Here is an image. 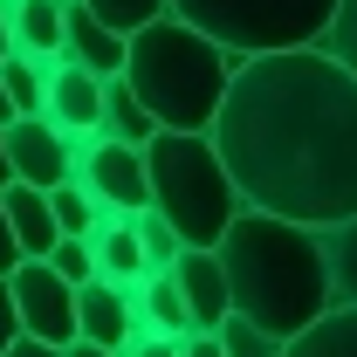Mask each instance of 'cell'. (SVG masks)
Segmentation results:
<instances>
[{
	"label": "cell",
	"mask_w": 357,
	"mask_h": 357,
	"mask_svg": "<svg viewBox=\"0 0 357 357\" xmlns=\"http://www.w3.org/2000/svg\"><path fill=\"white\" fill-rule=\"evenodd\" d=\"M206 144L248 213L323 234L357 213V83L323 48L234 62Z\"/></svg>",
	"instance_id": "1"
},
{
	"label": "cell",
	"mask_w": 357,
	"mask_h": 357,
	"mask_svg": "<svg viewBox=\"0 0 357 357\" xmlns=\"http://www.w3.org/2000/svg\"><path fill=\"white\" fill-rule=\"evenodd\" d=\"M227 282V316L255 323L261 337L289 344L303 337L310 323L330 316V282H323V255H316V234L296 220H275V213H234V227L213 248Z\"/></svg>",
	"instance_id": "2"
},
{
	"label": "cell",
	"mask_w": 357,
	"mask_h": 357,
	"mask_svg": "<svg viewBox=\"0 0 357 357\" xmlns=\"http://www.w3.org/2000/svg\"><path fill=\"white\" fill-rule=\"evenodd\" d=\"M227 76H234V55L213 48L206 35H192L172 14H158L151 28L124 35V69H117V83L144 103L151 131L206 137L213 117H220Z\"/></svg>",
	"instance_id": "3"
},
{
	"label": "cell",
	"mask_w": 357,
	"mask_h": 357,
	"mask_svg": "<svg viewBox=\"0 0 357 357\" xmlns=\"http://www.w3.org/2000/svg\"><path fill=\"white\" fill-rule=\"evenodd\" d=\"M144 192H151V213L178 234V248H220V234L241 213V192L227 178L220 151L206 137L178 131H158L144 144Z\"/></svg>",
	"instance_id": "4"
},
{
	"label": "cell",
	"mask_w": 357,
	"mask_h": 357,
	"mask_svg": "<svg viewBox=\"0 0 357 357\" xmlns=\"http://www.w3.org/2000/svg\"><path fill=\"white\" fill-rule=\"evenodd\" d=\"M330 7L337 0H165L172 21H185L192 35L227 48L234 62L282 55V48H316V35L330 28Z\"/></svg>",
	"instance_id": "5"
},
{
	"label": "cell",
	"mask_w": 357,
	"mask_h": 357,
	"mask_svg": "<svg viewBox=\"0 0 357 357\" xmlns=\"http://www.w3.org/2000/svg\"><path fill=\"white\" fill-rule=\"evenodd\" d=\"M69 185H83L89 206H103V213H117V220H137V213L151 206V192H144V151H131V144L89 137L83 151H76Z\"/></svg>",
	"instance_id": "6"
},
{
	"label": "cell",
	"mask_w": 357,
	"mask_h": 357,
	"mask_svg": "<svg viewBox=\"0 0 357 357\" xmlns=\"http://www.w3.org/2000/svg\"><path fill=\"white\" fill-rule=\"evenodd\" d=\"M7 296H14V323H21V337H35L48 351H62V344H76V289L69 282H55L42 261H21L7 275Z\"/></svg>",
	"instance_id": "7"
},
{
	"label": "cell",
	"mask_w": 357,
	"mask_h": 357,
	"mask_svg": "<svg viewBox=\"0 0 357 357\" xmlns=\"http://www.w3.org/2000/svg\"><path fill=\"white\" fill-rule=\"evenodd\" d=\"M7 185H35V192H55V185H69L76 172V137H62L48 117H14L7 124Z\"/></svg>",
	"instance_id": "8"
},
{
	"label": "cell",
	"mask_w": 357,
	"mask_h": 357,
	"mask_svg": "<svg viewBox=\"0 0 357 357\" xmlns=\"http://www.w3.org/2000/svg\"><path fill=\"white\" fill-rule=\"evenodd\" d=\"M131 337H144V330H137V310H131V289L89 275L83 289H76V344H96V351L124 357Z\"/></svg>",
	"instance_id": "9"
},
{
	"label": "cell",
	"mask_w": 357,
	"mask_h": 357,
	"mask_svg": "<svg viewBox=\"0 0 357 357\" xmlns=\"http://www.w3.org/2000/svg\"><path fill=\"white\" fill-rule=\"evenodd\" d=\"M42 117L55 124L62 137L89 144L96 137V117H103V83L76 69V62H48V96H42Z\"/></svg>",
	"instance_id": "10"
},
{
	"label": "cell",
	"mask_w": 357,
	"mask_h": 357,
	"mask_svg": "<svg viewBox=\"0 0 357 357\" xmlns=\"http://www.w3.org/2000/svg\"><path fill=\"white\" fill-rule=\"evenodd\" d=\"M165 275H172L178 303H185V316H192V337H213V330L227 323V282H220L213 248H185Z\"/></svg>",
	"instance_id": "11"
},
{
	"label": "cell",
	"mask_w": 357,
	"mask_h": 357,
	"mask_svg": "<svg viewBox=\"0 0 357 357\" xmlns=\"http://www.w3.org/2000/svg\"><path fill=\"white\" fill-rule=\"evenodd\" d=\"M62 62L89 69L96 83H117V69H124V35H110L103 21H89L76 0H62Z\"/></svg>",
	"instance_id": "12"
},
{
	"label": "cell",
	"mask_w": 357,
	"mask_h": 357,
	"mask_svg": "<svg viewBox=\"0 0 357 357\" xmlns=\"http://www.w3.org/2000/svg\"><path fill=\"white\" fill-rule=\"evenodd\" d=\"M7 7V48L28 62H62V0H0Z\"/></svg>",
	"instance_id": "13"
},
{
	"label": "cell",
	"mask_w": 357,
	"mask_h": 357,
	"mask_svg": "<svg viewBox=\"0 0 357 357\" xmlns=\"http://www.w3.org/2000/svg\"><path fill=\"white\" fill-rule=\"evenodd\" d=\"M0 213H7V234L21 248V261H42L55 248V220H48V192L35 185H0Z\"/></svg>",
	"instance_id": "14"
},
{
	"label": "cell",
	"mask_w": 357,
	"mask_h": 357,
	"mask_svg": "<svg viewBox=\"0 0 357 357\" xmlns=\"http://www.w3.org/2000/svg\"><path fill=\"white\" fill-rule=\"evenodd\" d=\"M89 261H96V282H117V289L144 282V248H137L131 220H117V213H103V227L89 234Z\"/></svg>",
	"instance_id": "15"
},
{
	"label": "cell",
	"mask_w": 357,
	"mask_h": 357,
	"mask_svg": "<svg viewBox=\"0 0 357 357\" xmlns=\"http://www.w3.org/2000/svg\"><path fill=\"white\" fill-rule=\"evenodd\" d=\"M131 310H137V330H144V337H172V344L192 337V316H185V303H178L172 275H144V282L131 289Z\"/></svg>",
	"instance_id": "16"
},
{
	"label": "cell",
	"mask_w": 357,
	"mask_h": 357,
	"mask_svg": "<svg viewBox=\"0 0 357 357\" xmlns=\"http://www.w3.org/2000/svg\"><path fill=\"white\" fill-rule=\"evenodd\" d=\"M323 255V282H330V310H357V213L316 234Z\"/></svg>",
	"instance_id": "17"
},
{
	"label": "cell",
	"mask_w": 357,
	"mask_h": 357,
	"mask_svg": "<svg viewBox=\"0 0 357 357\" xmlns=\"http://www.w3.org/2000/svg\"><path fill=\"white\" fill-rule=\"evenodd\" d=\"M96 137H103V144H131V151H144L158 131H151L144 103H137L124 83H103V117H96Z\"/></svg>",
	"instance_id": "18"
},
{
	"label": "cell",
	"mask_w": 357,
	"mask_h": 357,
	"mask_svg": "<svg viewBox=\"0 0 357 357\" xmlns=\"http://www.w3.org/2000/svg\"><path fill=\"white\" fill-rule=\"evenodd\" d=\"M282 357H357V310H330L303 337H289Z\"/></svg>",
	"instance_id": "19"
},
{
	"label": "cell",
	"mask_w": 357,
	"mask_h": 357,
	"mask_svg": "<svg viewBox=\"0 0 357 357\" xmlns=\"http://www.w3.org/2000/svg\"><path fill=\"white\" fill-rule=\"evenodd\" d=\"M0 89H7V110H14V117H42V96H48V62L7 55V62H0Z\"/></svg>",
	"instance_id": "20"
},
{
	"label": "cell",
	"mask_w": 357,
	"mask_h": 357,
	"mask_svg": "<svg viewBox=\"0 0 357 357\" xmlns=\"http://www.w3.org/2000/svg\"><path fill=\"white\" fill-rule=\"evenodd\" d=\"M89 21H103L110 35H137V28H151L158 14H165V0H76Z\"/></svg>",
	"instance_id": "21"
},
{
	"label": "cell",
	"mask_w": 357,
	"mask_h": 357,
	"mask_svg": "<svg viewBox=\"0 0 357 357\" xmlns=\"http://www.w3.org/2000/svg\"><path fill=\"white\" fill-rule=\"evenodd\" d=\"M316 48L357 83V0H337V7H330V28L316 35Z\"/></svg>",
	"instance_id": "22"
},
{
	"label": "cell",
	"mask_w": 357,
	"mask_h": 357,
	"mask_svg": "<svg viewBox=\"0 0 357 357\" xmlns=\"http://www.w3.org/2000/svg\"><path fill=\"white\" fill-rule=\"evenodd\" d=\"M131 234H137V248H144V275H165V268H172L178 255H185V248H178V234H172L165 220H158L151 206H144V213L131 220Z\"/></svg>",
	"instance_id": "23"
},
{
	"label": "cell",
	"mask_w": 357,
	"mask_h": 357,
	"mask_svg": "<svg viewBox=\"0 0 357 357\" xmlns=\"http://www.w3.org/2000/svg\"><path fill=\"white\" fill-rule=\"evenodd\" d=\"M42 268L55 275V282H69V289H83L89 275H96V261H89V241H55L42 255Z\"/></svg>",
	"instance_id": "24"
},
{
	"label": "cell",
	"mask_w": 357,
	"mask_h": 357,
	"mask_svg": "<svg viewBox=\"0 0 357 357\" xmlns=\"http://www.w3.org/2000/svg\"><path fill=\"white\" fill-rule=\"evenodd\" d=\"M213 337H220V351H227V357H282V344H275V337H261L255 323H241V316H227Z\"/></svg>",
	"instance_id": "25"
},
{
	"label": "cell",
	"mask_w": 357,
	"mask_h": 357,
	"mask_svg": "<svg viewBox=\"0 0 357 357\" xmlns=\"http://www.w3.org/2000/svg\"><path fill=\"white\" fill-rule=\"evenodd\" d=\"M21 337V323H14V296H7V275H0V351Z\"/></svg>",
	"instance_id": "26"
},
{
	"label": "cell",
	"mask_w": 357,
	"mask_h": 357,
	"mask_svg": "<svg viewBox=\"0 0 357 357\" xmlns=\"http://www.w3.org/2000/svg\"><path fill=\"white\" fill-rule=\"evenodd\" d=\"M21 268V248H14V234H7V213H0V275H14Z\"/></svg>",
	"instance_id": "27"
},
{
	"label": "cell",
	"mask_w": 357,
	"mask_h": 357,
	"mask_svg": "<svg viewBox=\"0 0 357 357\" xmlns=\"http://www.w3.org/2000/svg\"><path fill=\"white\" fill-rule=\"evenodd\" d=\"M178 357H227V351H220V337H185Z\"/></svg>",
	"instance_id": "28"
},
{
	"label": "cell",
	"mask_w": 357,
	"mask_h": 357,
	"mask_svg": "<svg viewBox=\"0 0 357 357\" xmlns=\"http://www.w3.org/2000/svg\"><path fill=\"white\" fill-rule=\"evenodd\" d=\"M0 357H62V351H48V344H35V337H14Z\"/></svg>",
	"instance_id": "29"
},
{
	"label": "cell",
	"mask_w": 357,
	"mask_h": 357,
	"mask_svg": "<svg viewBox=\"0 0 357 357\" xmlns=\"http://www.w3.org/2000/svg\"><path fill=\"white\" fill-rule=\"evenodd\" d=\"M62 357H117V351H96V344H62Z\"/></svg>",
	"instance_id": "30"
},
{
	"label": "cell",
	"mask_w": 357,
	"mask_h": 357,
	"mask_svg": "<svg viewBox=\"0 0 357 357\" xmlns=\"http://www.w3.org/2000/svg\"><path fill=\"white\" fill-rule=\"evenodd\" d=\"M7 55H14V48H7V7H0V62H7Z\"/></svg>",
	"instance_id": "31"
},
{
	"label": "cell",
	"mask_w": 357,
	"mask_h": 357,
	"mask_svg": "<svg viewBox=\"0 0 357 357\" xmlns=\"http://www.w3.org/2000/svg\"><path fill=\"white\" fill-rule=\"evenodd\" d=\"M0 131H7V124H0ZM0 185H7V137H0Z\"/></svg>",
	"instance_id": "32"
},
{
	"label": "cell",
	"mask_w": 357,
	"mask_h": 357,
	"mask_svg": "<svg viewBox=\"0 0 357 357\" xmlns=\"http://www.w3.org/2000/svg\"><path fill=\"white\" fill-rule=\"evenodd\" d=\"M0 124H14V110H7V89H0Z\"/></svg>",
	"instance_id": "33"
}]
</instances>
